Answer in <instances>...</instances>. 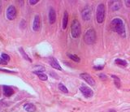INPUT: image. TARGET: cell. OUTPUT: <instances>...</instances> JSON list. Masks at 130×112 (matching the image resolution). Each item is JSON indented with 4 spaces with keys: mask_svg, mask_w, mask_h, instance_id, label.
I'll return each instance as SVG.
<instances>
[{
    "mask_svg": "<svg viewBox=\"0 0 130 112\" xmlns=\"http://www.w3.org/2000/svg\"><path fill=\"white\" fill-rule=\"evenodd\" d=\"M24 109L28 112H35L36 106L33 103H26L24 105Z\"/></svg>",
    "mask_w": 130,
    "mask_h": 112,
    "instance_id": "14",
    "label": "cell"
},
{
    "mask_svg": "<svg viewBox=\"0 0 130 112\" xmlns=\"http://www.w3.org/2000/svg\"><path fill=\"white\" fill-rule=\"evenodd\" d=\"M96 40V33L95 31L92 29H90L89 30H87L85 35H84V41L86 44L88 45H92L95 42Z\"/></svg>",
    "mask_w": 130,
    "mask_h": 112,
    "instance_id": "3",
    "label": "cell"
},
{
    "mask_svg": "<svg viewBox=\"0 0 130 112\" xmlns=\"http://www.w3.org/2000/svg\"><path fill=\"white\" fill-rule=\"evenodd\" d=\"M125 4L127 7H130V0H126L125 1Z\"/></svg>",
    "mask_w": 130,
    "mask_h": 112,
    "instance_id": "27",
    "label": "cell"
},
{
    "mask_svg": "<svg viewBox=\"0 0 130 112\" xmlns=\"http://www.w3.org/2000/svg\"><path fill=\"white\" fill-rule=\"evenodd\" d=\"M112 77L114 80V82H115V84L116 85L117 88H120V80L119 79V77H117L116 76H114V75H112Z\"/></svg>",
    "mask_w": 130,
    "mask_h": 112,
    "instance_id": "20",
    "label": "cell"
},
{
    "mask_svg": "<svg viewBox=\"0 0 130 112\" xmlns=\"http://www.w3.org/2000/svg\"><path fill=\"white\" fill-rule=\"evenodd\" d=\"M37 3H38V0H29L30 5H35Z\"/></svg>",
    "mask_w": 130,
    "mask_h": 112,
    "instance_id": "23",
    "label": "cell"
},
{
    "mask_svg": "<svg viewBox=\"0 0 130 112\" xmlns=\"http://www.w3.org/2000/svg\"><path fill=\"white\" fill-rule=\"evenodd\" d=\"M19 51H20V54H21V55L23 56V58H24V59H26V60H28L29 62H30V63H31V62H32V59H30V58H29V56L27 55V54H26L25 53V51H24V49H23V48H20V49H19Z\"/></svg>",
    "mask_w": 130,
    "mask_h": 112,
    "instance_id": "17",
    "label": "cell"
},
{
    "mask_svg": "<svg viewBox=\"0 0 130 112\" xmlns=\"http://www.w3.org/2000/svg\"><path fill=\"white\" fill-rule=\"evenodd\" d=\"M81 24H80L78 20H74L72 22L71 25V33L72 37L78 38L81 36Z\"/></svg>",
    "mask_w": 130,
    "mask_h": 112,
    "instance_id": "2",
    "label": "cell"
},
{
    "mask_svg": "<svg viewBox=\"0 0 130 112\" xmlns=\"http://www.w3.org/2000/svg\"><path fill=\"white\" fill-rule=\"evenodd\" d=\"M50 64H51V66L55 68V69H57V70H59L61 71L62 70V68L60 67V65L59 63V62L56 60V59H55V58H50Z\"/></svg>",
    "mask_w": 130,
    "mask_h": 112,
    "instance_id": "12",
    "label": "cell"
},
{
    "mask_svg": "<svg viewBox=\"0 0 130 112\" xmlns=\"http://www.w3.org/2000/svg\"><path fill=\"white\" fill-rule=\"evenodd\" d=\"M111 26H112V29L116 31V32L120 35L122 37H125L126 36V33H125V28H124V25L123 20L120 18H116L112 21L111 23Z\"/></svg>",
    "mask_w": 130,
    "mask_h": 112,
    "instance_id": "1",
    "label": "cell"
},
{
    "mask_svg": "<svg viewBox=\"0 0 130 112\" xmlns=\"http://www.w3.org/2000/svg\"><path fill=\"white\" fill-rule=\"evenodd\" d=\"M0 71H1V72H8V73H16V72L9 71V70H6V69H3V68H0Z\"/></svg>",
    "mask_w": 130,
    "mask_h": 112,
    "instance_id": "24",
    "label": "cell"
},
{
    "mask_svg": "<svg viewBox=\"0 0 130 112\" xmlns=\"http://www.w3.org/2000/svg\"><path fill=\"white\" fill-rule=\"evenodd\" d=\"M3 94L6 96V97H11V95L14 94V90L13 88H11L10 86L7 85H3Z\"/></svg>",
    "mask_w": 130,
    "mask_h": 112,
    "instance_id": "13",
    "label": "cell"
},
{
    "mask_svg": "<svg viewBox=\"0 0 130 112\" xmlns=\"http://www.w3.org/2000/svg\"><path fill=\"white\" fill-rule=\"evenodd\" d=\"M96 17H97V21L99 24H102V23L104 21V18H105V6L102 3H100L98 7H97V14H96Z\"/></svg>",
    "mask_w": 130,
    "mask_h": 112,
    "instance_id": "4",
    "label": "cell"
},
{
    "mask_svg": "<svg viewBox=\"0 0 130 112\" xmlns=\"http://www.w3.org/2000/svg\"><path fill=\"white\" fill-rule=\"evenodd\" d=\"M7 63L6 61H4L3 59H0V64H3V65H6Z\"/></svg>",
    "mask_w": 130,
    "mask_h": 112,
    "instance_id": "26",
    "label": "cell"
},
{
    "mask_svg": "<svg viewBox=\"0 0 130 112\" xmlns=\"http://www.w3.org/2000/svg\"><path fill=\"white\" fill-rule=\"evenodd\" d=\"M80 77L82 78L86 83H88L91 86H94L95 84H96L95 80L92 78V76L88 74V73H81V74L80 75Z\"/></svg>",
    "mask_w": 130,
    "mask_h": 112,
    "instance_id": "7",
    "label": "cell"
},
{
    "mask_svg": "<svg viewBox=\"0 0 130 112\" xmlns=\"http://www.w3.org/2000/svg\"><path fill=\"white\" fill-rule=\"evenodd\" d=\"M40 27H41L40 17H39V15H35L34 20H33V29L35 32H37V31H39Z\"/></svg>",
    "mask_w": 130,
    "mask_h": 112,
    "instance_id": "10",
    "label": "cell"
},
{
    "mask_svg": "<svg viewBox=\"0 0 130 112\" xmlns=\"http://www.w3.org/2000/svg\"><path fill=\"white\" fill-rule=\"evenodd\" d=\"M7 18L9 20H13L16 17V9L13 5H11L7 9Z\"/></svg>",
    "mask_w": 130,
    "mask_h": 112,
    "instance_id": "5",
    "label": "cell"
},
{
    "mask_svg": "<svg viewBox=\"0 0 130 112\" xmlns=\"http://www.w3.org/2000/svg\"><path fill=\"white\" fill-rule=\"evenodd\" d=\"M0 12H1V3H0Z\"/></svg>",
    "mask_w": 130,
    "mask_h": 112,
    "instance_id": "29",
    "label": "cell"
},
{
    "mask_svg": "<svg viewBox=\"0 0 130 112\" xmlns=\"http://www.w3.org/2000/svg\"><path fill=\"white\" fill-rule=\"evenodd\" d=\"M68 57L69 58V59H71L72 60H73L75 62H76V63H79L80 62V58L77 56V55H72V54H67Z\"/></svg>",
    "mask_w": 130,
    "mask_h": 112,
    "instance_id": "19",
    "label": "cell"
},
{
    "mask_svg": "<svg viewBox=\"0 0 130 112\" xmlns=\"http://www.w3.org/2000/svg\"><path fill=\"white\" fill-rule=\"evenodd\" d=\"M81 16L84 20H89L91 18V10L90 7L86 6L81 11Z\"/></svg>",
    "mask_w": 130,
    "mask_h": 112,
    "instance_id": "8",
    "label": "cell"
},
{
    "mask_svg": "<svg viewBox=\"0 0 130 112\" xmlns=\"http://www.w3.org/2000/svg\"><path fill=\"white\" fill-rule=\"evenodd\" d=\"M110 7L111 9H112V11H117L119 10L121 6H122V3L120 1H116V0H115V1H112L110 2Z\"/></svg>",
    "mask_w": 130,
    "mask_h": 112,
    "instance_id": "11",
    "label": "cell"
},
{
    "mask_svg": "<svg viewBox=\"0 0 130 112\" xmlns=\"http://www.w3.org/2000/svg\"><path fill=\"white\" fill-rule=\"evenodd\" d=\"M68 21V11H65L63 14V29L67 28Z\"/></svg>",
    "mask_w": 130,
    "mask_h": 112,
    "instance_id": "16",
    "label": "cell"
},
{
    "mask_svg": "<svg viewBox=\"0 0 130 112\" xmlns=\"http://www.w3.org/2000/svg\"><path fill=\"white\" fill-rule=\"evenodd\" d=\"M94 69H96V70H102L103 68V66H99V67H94Z\"/></svg>",
    "mask_w": 130,
    "mask_h": 112,
    "instance_id": "28",
    "label": "cell"
},
{
    "mask_svg": "<svg viewBox=\"0 0 130 112\" xmlns=\"http://www.w3.org/2000/svg\"><path fill=\"white\" fill-rule=\"evenodd\" d=\"M1 59H3L4 61H6L7 63V62L10 61L11 58H10V56L8 55H7V54H2V55H1Z\"/></svg>",
    "mask_w": 130,
    "mask_h": 112,
    "instance_id": "22",
    "label": "cell"
},
{
    "mask_svg": "<svg viewBox=\"0 0 130 112\" xmlns=\"http://www.w3.org/2000/svg\"><path fill=\"white\" fill-rule=\"evenodd\" d=\"M80 91L82 93V94L85 96V98H91L94 95L93 90L86 85H81L80 87Z\"/></svg>",
    "mask_w": 130,
    "mask_h": 112,
    "instance_id": "6",
    "label": "cell"
},
{
    "mask_svg": "<svg viewBox=\"0 0 130 112\" xmlns=\"http://www.w3.org/2000/svg\"><path fill=\"white\" fill-rule=\"evenodd\" d=\"M98 76L100 77V78H101L102 80H106V76L104 75V74H99Z\"/></svg>",
    "mask_w": 130,
    "mask_h": 112,
    "instance_id": "25",
    "label": "cell"
},
{
    "mask_svg": "<svg viewBox=\"0 0 130 112\" xmlns=\"http://www.w3.org/2000/svg\"><path fill=\"white\" fill-rule=\"evenodd\" d=\"M33 73H34V74H36L38 76V78H39L41 80H47V79H48L47 76L46 75L45 73L41 72L35 71V72H33Z\"/></svg>",
    "mask_w": 130,
    "mask_h": 112,
    "instance_id": "15",
    "label": "cell"
},
{
    "mask_svg": "<svg viewBox=\"0 0 130 112\" xmlns=\"http://www.w3.org/2000/svg\"><path fill=\"white\" fill-rule=\"evenodd\" d=\"M115 63H116L117 65H120V66H122V67H126V66H127V62H126L125 60L121 59H116Z\"/></svg>",
    "mask_w": 130,
    "mask_h": 112,
    "instance_id": "18",
    "label": "cell"
},
{
    "mask_svg": "<svg viewBox=\"0 0 130 112\" xmlns=\"http://www.w3.org/2000/svg\"><path fill=\"white\" fill-rule=\"evenodd\" d=\"M59 89L60 91H62V92L65 93V94H68V88H67L66 87H65L62 83H60V84H59Z\"/></svg>",
    "mask_w": 130,
    "mask_h": 112,
    "instance_id": "21",
    "label": "cell"
},
{
    "mask_svg": "<svg viewBox=\"0 0 130 112\" xmlns=\"http://www.w3.org/2000/svg\"><path fill=\"white\" fill-rule=\"evenodd\" d=\"M56 21V13L53 7H51L49 11V22L50 24H55V22Z\"/></svg>",
    "mask_w": 130,
    "mask_h": 112,
    "instance_id": "9",
    "label": "cell"
}]
</instances>
